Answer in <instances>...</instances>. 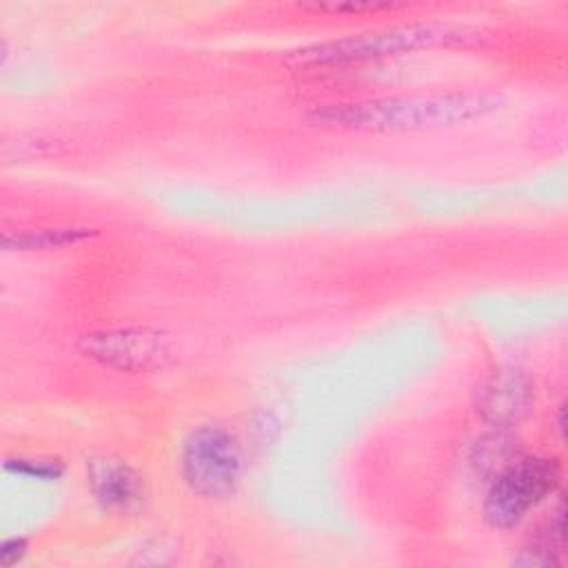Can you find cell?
I'll use <instances>...</instances> for the list:
<instances>
[{
    "instance_id": "2",
    "label": "cell",
    "mask_w": 568,
    "mask_h": 568,
    "mask_svg": "<svg viewBox=\"0 0 568 568\" xmlns=\"http://www.w3.org/2000/svg\"><path fill=\"white\" fill-rule=\"evenodd\" d=\"M459 40V31L442 24H406L384 31H371L359 36H348L331 42L308 44L288 53V64L293 67H324V64H346L364 62L388 55H404L410 51L448 44Z\"/></svg>"
},
{
    "instance_id": "5",
    "label": "cell",
    "mask_w": 568,
    "mask_h": 568,
    "mask_svg": "<svg viewBox=\"0 0 568 568\" xmlns=\"http://www.w3.org/2000/svg\"><path fill=\"white\" fill-rule=\"evenodd\" d=\"M84 357L124 373H153L178 357L173 335L153 326H118L91 331L78 339Z\"/></svg>"
},
{
    "instance_id": "4",
    "label": "cell",
    "mask_w": 568,
    "mask_h": 568,
    "mask_svg": "<svg viewBox=\"0 0 568 568\" xmlns=\"http://www.w3.org/2000/svg\"><path fill=\"white\" fill-rule=\"evenodd\" d=\"M189 488L206 499H222L237 490L244 475V453L237 437L217 424L193 430L180 455Z\"/></svg>"
},
{
    "instance_id": "7",
    "label": "cell",
    "mask_w": 568,
    "mask_h": 568,
    "mask_svg": "<svg viewBox=\"0 0 568 568\" xmlns=\"http://www.w3.org/2000/svg\"><path fill=\"white\" fill-rule=\"evenodd\" d=\"M87 486L95 504L106 513H131L144 499L140 473L120 457H93L87 462Z\"/></svg>"
},
{
    "instance_id": "1",
    "label": "cell",
    "mask_w": 568,
    "mask_h": 568,
    "mask_svg": "<svg viewBox=\"0 0 568 568\" xmlns=\"http://www.w3.org/2000/svg\"><path fill=\"white\" fill-rule=\"evenodd\" d=\"M499 104L501 95L497 93L455 91L317 106L311 120L322 126L348 131H424L484 118L499 109Z\"/></svg>"
},
{
    "instance_id": "8",
    "label": "cell",
    "mask_w": 568,
    "mask_h": 568,
    "mask_svg": "<svg viewBox=\"0 0 568 568\" xmlns=\"http://www.w3.org/2000/svg\"><path fill=\"white\" fill-rule=\"evenodd\" d=\"M98 235L95 229L87 226H58V229H33V231H7L2 235V246L7 251H51L75 246L84 240Z\"/></svg>"
},
{
    "instance_id": "6",
    "label": "cell",
    "mask_w": 568,
    "mask_h": 568,
    "mask_svg": "<svg viewBox=\"0 0 568 568\" xmlns=\"http://www.w3.org/2000/svg\"><path fill=\"white\" fill-rule=\"evenodd\" d=\"M535 388L519 368H499L477 388V413L495 428L517 426L532 408Z\"/></svg>"
},
{
    "instance_id": "11",
    "label": "cell",
    "mask_w": 568,
    "mask_h": 568,
    "mask_svg": "<svg viewBox=\"0 0 568 568\" xmlns=\"http://www.w3.org/2000/svg\"><path fill=\"white\" fill-rule=\"evenodd\" d=\"M24 552H27V539H22V537L4 539L2 546H0V564L2 566H13L24 557Z\"/></svg>"
},
{
    "instance_id": "9",
    "label": "cell",
    "mask_w": 568,
    "mask_h": 568,
    "mask_svg": "<svg viewBox=\"0 0 568 568\" xmlns=\"http://www.w3.org/2000/svg\"><path fill=\"white\" fill-rule=\"evenodd\" d=\"M4 468L9 473L24 475V477H31V479H44V481L58 479L64 470V466L58 459H24V457L7 459Z\"/></svg>"
},
{
    "instance_id": "10",
    "label": "cell",
    "mask_w": 568,
    "mask_h": 568,
    "mask_svg": "<svg viewBox=\"0 0 568 568\" xmlns=\"http://www.w3.org/2000/svg\"><path fill=\"white\" fill-rule=\"evenodd\" d=\"M306 9L322 11V13H364V11H382L390 9L393 4L386 2H313L304 4Z\"/></svg>"
},
{
    "instance_id": "3",
    "label": "cell",
    "mask_w": 568,
    "mask_h": 568,
    "mask_svg": "<svg viewBox=\"0 0 568 568\" xmlns=\"http://www.w3.org/2000/svg\"><path fill=\"white\" fill-rule=\"evenodd\" d=\"M559 479L561 466L555 457H515L497 470L486 493V521L499 530L517 526L532 508L557 490Z\"/></svg>"
}]
</instances>
